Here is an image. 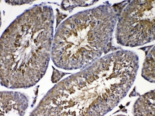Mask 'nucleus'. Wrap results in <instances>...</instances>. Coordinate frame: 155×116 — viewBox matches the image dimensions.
Returning a JSON list of instances; mask_svg holds the SVG:
<instances>
[{"label":"nucleus","mask_w":155,"mask_h":116,"mask_svg":"<svg viewBox=\"0 0 155 116\" xmlns=\"http://www.w3.org/2000/svg\"><path fill=\"white\" fill-rule=\"evenodd\" d=\"M139 67L134 51L120 49L105 55L54 85L29 115H104L126 96Z\"/></svg>","instance_id":"1"},{"label":"nucleus","mask_w":155,"mask_h":116,"mask_svg":"<svg viewBox=\"0 0 155 116\" xmlns=\"http://www.w3.org/2000/svg\"><path fill=\"white\" fill-rule=\"evenodd\" d=\"M53 8L36 5L18 16L1 38V84L10 89L36 85L46 73L54 39Z\"/></svg>","instance_id":"2"},{"label":"nucleus","mask_w":155,"mask_h":116,"mask_svg":"<svg viewBox=\"0 0 155 116\" xmlns=\"http://www.w3.org/2000/svg\"><path fill=\"white\" fill-rule=\"evenodd\" d=\"M122 9L106 3L75 13L57 27L51 59L56 67L81 70L109 48Z\"/></svg>","instance_id":"3"},{"label":"nucleus","mask_w":155,"mask_h":116,"mask_svg":"<svg viewBox=\"0 0 155 116\" xmlns=\"http://www.w3.org/2000/svg\"><path fill=\"white\" fill-rule=\"evenodd\" d=\"M155 1H131L122 9L117 21V43L128 47L143 45L154 41Z\"/></svg>","instance_id":"4"},{"label":"nucleus","mask_w":155,"mask_h":116,"mask_svg":"<svg viewBox=\"0 0 155 116\" xmlns=\"http://www.w3.org/2000/svg\"><path fill=\"white\" fill-rule=\"evenodd\" d=\"M28 96L13 91L1 92L0 116H24L29 106Z\"/></svg>","instance_id":"5"},{"label":"nucleus","mask_w":155,"mask_h":116,"mask_svg":"<svg viewBox=\"0 0 155 116\" xmlns=\"http://www.w3.org/2000/svg\"><path fill=\"white\" fill-rule=\"evenodd\" d=\"M155 90L150 91L138 99L134 105V116H155Z\"/></svg>","instance_id":"6"},{"label":"nucleus","mask_w":155,"mask_h":116,"mask_svg":"<svg viewBox=\"0 0 155 116\" xmlns=\"http://www.w3.org/2000/svg\"><path fill=\"white\" fill-rule=\"evenodd\" d=\"M142 77L151 83H155V46L146 55L143 64Z\"/></svg>","instance_id":"7"},{"label":"nucleus","mask_w":155,"mask_h":116,"mask_svg":"<svg viewBox=\"0 0 155 116\" xmlns=\"http://www.w3.org/2000/svg\"><path fill=\"white\" fill-rule=\"evenodd\" d=\"M53 68V73L52 74V77H51V80H52L53 83H57L58 81L60 80L61 79L63 76H64V75L67 74H63L62 72H60L58 70H56L55 68Z\"/></svg>","instance_id":"8"}]
</instances>
